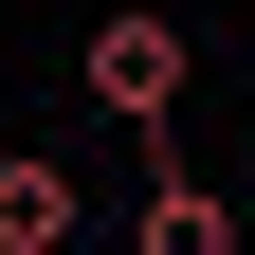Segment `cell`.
I'll return each mask as SVG.
<instances>
[{
    "label": "cell",
    "mask_w": 255,
    "mask_h": 255,
    "mask_svg": "<svg viewBox=\"0 0 255 255\" xmlns=\"http://www.w3.org/2000/svg\"><path fill=\"white\" fill-rule=\"evenodd\" d=\"M73 91H91L110 128H146V146H164V128H182V18H164V0H128V18H91Z\"/></svg>",
    "instance_id": "6da1fadb"
},
{
    "label": "cell",
    "mask_w": 255,
    "mask_h": 255,
    "mask_svg": "<svg viewBox=\"0 0 255 255\" xmlns=\"http://www.w3.org/2000/svg\"><path fill=\"white\" fill-rule=\"evenodd\" d=\"M128 255H237V201L164 146V164H146V201H128Z\"/></svg>",
    "instance_id": "7a4b0ae2"
},
{
    "label": "cell",
    "mask_w": 255,
    "mask_h": 255,
    "mask_svg": "<svg viewBox=\"0 0 255 255\" xmlns=\"http://www.w3.org/2000/svg\"><path fill=\"white\" fill-rule=\"evenodd\" d=\"M73 237H91L73 164H55V146H0V255H73Z\"/></svg>",
    "instance_id": "3957f363"
},
{
    "label": "cell",
    "mask_w": 255,
    "mask_h": 255,
    "mask_svg": "<svg viewBox=\"0 0 255 255\" xmlns=\"http://www.w3.org/2000/svg\"><path fill=\"white\" fill-rule=\"evenodd\" d=\"M237 18H255V0H237Z\"/></svg>",
    "instance_id": "277c9868"
}]
</instances>
